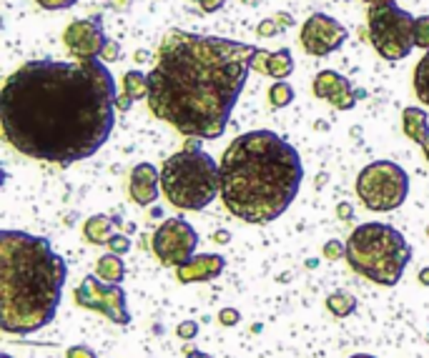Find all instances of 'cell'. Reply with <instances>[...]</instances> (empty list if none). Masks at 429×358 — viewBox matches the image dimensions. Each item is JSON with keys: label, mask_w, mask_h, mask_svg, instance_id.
<instances>
[{"label": "cell", "mask_w": 429, "mask_h": 358, "mask_svg": "<svg viewBox=\"0 0 429 358\" xmlns=\"http://www.w3.org/2000/svg\"><path fill=\"white\" fill-rule=\"evenodd\" d=\"M116 98V80L101 60H31L0 90L3 138L33 161L73 166L111 138Z\"/></svg>", "instance_id": "6da1fadb"}, {"label": "cell", "mask_w": 429, "mask_h": 358, "mask_svg": "<svg viewBox=\"0 0 429 358\" xmlns=\"http://www.w3.org/2000/svg\"><path fill=\"white\" fill-rule=\"evenodd\" d=\"M259 48L171 28L149 73V108L189 138L223 136Z\"/></svg>", "instance_id": "7a4b0ae2"}, {"label": "cell", "mask_w": 429, "mask_h": 358, "mask_svg": "<svg viewBox=\"0 0 429 358\" xmlns=\"http://www.w3.org/2000/svg\"><path fill=\"white\" fill-rule=\"evenodd\" d=\"M304 180L299 151L274 131H249L221 156V200L228 213L266 226L289 211Z\"/></svg>", "instance_id": "3957f363"}, {"label": "cell", "mask_w": 429, "mask_h": 358, "mask_svg": "<svg viewBox=\"0 0 429 358\" xmlns=\"http://www.w3.org/2000/svg\"><path fill=\"white\" fill-rule=\"evenodd\" d=\"M68 266L51 241L26 231H0V328L31 336L55 318Z\"/></svg>", "instance_id": "277c9868"}, {"label": "cell", "mask_w": 429, "mask_h": 358, "mask_svg": "<svg viewBox=\"0 0 429 358\" xmlns=\"http://www.w3.org/2000/svg\"><path fill=\"white\" fill-rule=\"evenodd\" d=\"M161 190L171 206L181 211H203L221 190V166L194 138L164 163Z\"/></svg>", "instance_id": "5b68a950"}, {"label": "cell", "mask_w": 429, "mask_h": 358, "mask_svg": "<svg viewBox=\"0 0 429 358\" xmlns=\"http://www.w3.org/2000/svg\"><path fill=\"white\" fill-rule=\"evenodd\" d=\"M346 261L371 283L397 286L412 261V246L394 226L361 223L346 238Z\"/></svg>", "instance_id": "8992f818"}, {"label": "cell", "mask_w": 429, "mask_h": 358, "mask_svg": "<svg viewBox=\"0 0 429 358\" xmlns=\"http://www.w3.org/2000/svg\"><path fill=\"white\" fill-rule=\"evenodd\" d=\"M414 21L412 13L402 11L397 3H381L369 6L366 13V28L374 50L389 63L407 58L417 43H414Z\"/></svg>", "instance_id": "52a82bcc"}, {"label": "cell", "mask_w": 429, "mask_h": 358, "mask_svg": "<svg viewBox=\"0 0 429 358\" xmlns=\"http://www.w3.org/2000/svg\"><path fill=\"white\" fill-rule=\"evenodd\" d=\"M356 195L366 211H397L409 195L407 170L394 161H374L356 175Z\"/></svg>", "instance_id": "ba28073f"}, {"label": "cell", "mask_w": 429, "mask_h": 358, "mask_svg": "<svg viewBox=\"0 0 429 358\" xmlns=\"http://www.w3.org/2000/svg\"><path fill=\"white\" fill-rule=\"evenodd\" d=\"M73 298L80 308H88L106 316L116 326H128L131 323V313H128L126 303V291L121 283H106L98 276H85L73 291Z\"/></svg>", "instance_id": "9c48e42d"}, {"label": "cell", "mask_w": 429, "mask_h": 358, "mask_svg": "<svg viewBox=\"0 0 429 358\" xmlns=\"http://www.w3.org/2000/svg\"><path fill=\"white\" fill-rule=\"evenodd\" d=\"M196 246H198V233L184 218H169V221H164L156 228L154 241H151L156 259L164 266H174V268H179L186 261L194 259Z\"/></svg>", "instance_id": "30bf717a"}, {"label": "cell", "mask_w": 429, "mask_h": 358, "mask_svg": "<svg viewBox=\"0 0 429 358\" xmlns=\"http://www.w3.org/2000/svg\"><path fill=\"white\" fill-rule=\"evenodd\" d=\"M349 38V31L341 26L339 21H334L327 13H312L304 21L302 33H299V43L314 58H324L332 55L334 50H339Z\"/></svg>", "instance_id": "8fae6325"}, {"label": "cell", "mask_w": 429, "mask_h": 358, "mask_svg": "<svg viewBox=\"0 0 429 358\" xmlns=\"http://www.w3.org/2000/svg\"><path fill=\"white\" fill-rule=\"evenodd\" d=\"M63 43L75 60H98L108 38L101 18H80L63 31Z\"/></svg>", "instance_id": "7c38bea8"}, {"label": "cell", "mask_w": 429, "mask_h": 358, "mask_svg": "<svg viewBox=\"0 0 429 358\" xmlns=\"http://www.w3.org/2000/svg\"><path fill=\"white\" fill-rule=\"evenodd\" d=\"M312 88L319 100H327L329 106H334L337 111H351L356 106V100L364 98V90H354L349 78H344L337 70H322V73H317Z\"/></svg>", "instance_id": "4fadbf2b"}, {"label": "cell", "mask_w": 429, "mask_h": 358, "mask_svg": "<svg viewBox=\"0 0 429 358\" xmlns=\"http://www.w3.org/2000/svg\"><path fill=\"white\" fill-rule=\"evenodd\" d=\"M226 268V259L218 253H201L186 261L184 266L176 268V278L181 283H208V281L218 278Z\"/></svg>", "instance_id": "5bb4252c"}, {"label": "cell", "mask_w": 429, "mask_h": 358, "mask_svg": "<svg viewBox=\"0 0 429 358\" xmlns=\"http://www.w3.org/2000/svg\"><path fill=\"white\" fill-rule=\"evenodd\" d=\"M159 183L161 173L156 170V166L138 163L133 166L131 178H128V195L136 206H151L154 200H159Z\"/></svg>", "instance_id": "9a60e30c"}, {"label": "cell", "mask_w": 429, "mask_h": 358, "mask_svg": "<svg viewBox=\"0 0 429 358\" xmlns=\"http://www.w3.org/2000/svg\"><path fill=\"white\" fill-rule=\"evenodd\" d=\"M251 70H256L261 75H269L274 80H286L294 73V55L289 48H281V50H274V53L259 48L254 60H251Z\"/></svg>", "instance_id": "2e32d148"}, {"label": "cell", "mask_w": 429, "mask_h": 358, "mask_svg": "<svg viewBox=\"0 0 429 358\" xmlns=\"http://www.w3.org/2000/svg\"><path fill=\"white\" fill-rule=\"evenodd\" d=\"M402 131L409 141H414L417 146H427L429 143V118L422 108L409 106L402 111Z\"/></svg>", "instance_id": "e0dca14e"}, {"label": "cell", "mask_w": 429, "mask_h": 358, "mask_svg": "<svg viewBox=\"0 0 429 358\" xmlns=\"http://www.w3.org/2000/svg\"><path fill=\"white\" fill-rule=\"evenodd\" d=\"M111 228H113V221L108 216H90L88 221L83 223V236L88 243L93 246H108L111 241Z\"/></svg>", "instance_id": "ac0fdd59"}, {"label": "cell", "mask_w": 429, "mask_h": 358, "mask_svg": "<svg viewBox=\"0 0 429 358\" xmlns=\"http://www.w3.org/2000/svg\"><path fill=\"white\" fill-rule=\"evenodd\" d=\"M95 276L106 283H121L123 276H126V266H123L121 256L118 253H108L95 261Z\"/></svg>", "instance_id": "d6986e66"}, {"label": "cell", "mask_w": 429, "mask_h": 358, "mask_svg": "<svg viewBox=\"0 0 429 358\" xmlns=\"http://www.w3.org/2000/svg\"><path fill=\"white\" fill-rule=\"evenodd\" d=\"M327 308L337 318H346L356 311V298L349 291H334V293L327 295Z\"/></svg>", "instance_id": "ffe728a7"}, {"label": "cell", "mask_w": 429, "mask_h": 358, "mask_svg": "<svg viewBox=\"0 0 429 358\" xmlns=\"http://www.w3.org/2000/svg\"><path fill=\"white\" fill-rule=\"evenodd\" d=\"M123 93L131 95L133 100L149 98V75H143L141 70H128L123 75Z\"/></svg>", "instance_id": "44dd1931"}, {"label": "cell", "mask_w": 429, "mask_h": 358, "mask_svg": "<svg viewBox=\"0 0 429 358\" xmlns=\"http://www.w3.org/2000/svg\"><path fill=\"white\" fill-rule=\"evenodd\" d=\"M412 83H414V93H417V98L422 100L424 106H429V50L422 55V60L414 65Z\"/></svg>", "instance_id": "7402d4cb"}, {"label": "cell", "mask_w": 429, "mask_h": 358, "mask_svg": "<svg viewBox=\"0 0 429 358\" xmlns=\"http://www.w3.org/2000/svg\"><path fill=\"white\" fill-rule=\"evenodd\" d=\"M294 88L286 80H276L274 85L269 88V103H271V108H286L289 103L294 100Z\"/></svg>", "instance_id": "603a6c76"}, {"label": "cell", "mask_w": 429, "mask_h": 358, "mask_svg": "<svg viewBox=\"0 0 429 358\" xmlns=\"http://www.w3.org/2000/svg\"><path fill=\"white\" fill-rule=\"evenodd\" d=\"M414 43H417V48L429 50V16L414 21Z\"/></svg>", "instance_id": "cb8c5ba5"}, {"label": "cell", "mask_w": 429, "mask_h": 358, "mask_svg": "<svg viewBox=\"0 0 429 358\" xmlns=\"http://www.w3.org/2000/svg\"><path fill=\"white\" fill-rule=\"evenodd\" d=\"M322 253L327 261H341V256H346V243L341 246V241H327Z\"/></svg>", "instance_id": "d4e9b609"}, {"label": "cell", "mask_w": 429, "mask_h": 358, "mask_svg": "<svg viewBox=\"0 0 429 358\" xmlns=\"http://www.w3.org/2000/svg\"><path fill=\"white\" fill-rule=\"evenodd\" d=\"M279 33H281V26L274 16L266 18V21H261L259 28H256V36L259 38H274V36H279Z\"/></svg>", "instance_id": "484cf974"}, {"label": "cell", "mask_w": 429, "mask_h": 358, "mask_svg": "<svg viewBox=\"0 0 429 358\" xmlns=\"http://www.w3.org/2000/svg\"><path fill=\"white\" fill-rule=\"evenodd\" d=\"M108 248H111V253L126 256V253L131 251V241H128V236H123V233H116V236H111V241H108Z\"/></svg>", "instance_id": "4316f807"}, {"label": "cell", "mask_w": 429, "mask_h": 358, "mask_svg": "<svg viewBox=\"0 0 429 358\" xmlns=\"http://www.w3.org/2000/svg\"><path fill=\"white\" fill-rule=\"evenodd\" d=\"M196 333H198L196 321H181L179 328H176V336H179L181 341H191V338H196Z\"/></svg>", "instance_id": "83f0119b"}, {"label": "cell", "mask_w": 429, "mask_h": 358, "mask_svg": "<svg viewBox=\"0 0 429 358\" xmlns=\"http://www.w3.org/2000/svg\"><path fill=\"white\" fill-rule=\"evenodd\" d=\"M36 3L41 8H46V11H68L78 0H36Z\"/></svg>", "instance_id": "f1b7e54d"}, {"label": "cell", "mask_w": 429, "mask_h": 358, "mask_svg": "<svg viewBox=\"0 0 429 358\" xmlns=\"http://www.w3.org/2000/svg\"><path fill=\"white\" fill-rule=\"evenodd\" d=\"M238 321H241V313L236 308H221L218 311V323H223V326H236Z\"/></svg>", "instance_id": "f546056e"}, {"label": "cell", "mask_w": 429, "mask_h": 358, "mask_svg": "<svg viewBox=\"0 0 429 358\" xmlns=\"http://www.w3.org/2000/svg\"><path fill=\"white\" fill-rule=\"evenodd\" d=\"M118 58H121V45H118L116 40H108L101 53V60H108V63H111V60H118Z\"/></svg>", "instance_id": "4dcf8cb0"}, {"label": "cell", "mask_w": 429, "mask_h": 358, "mask_svg": "<svg viewBox=\"0 0 429 358\" xmlns=\"http://www.w3.org/2000/svg\"><path fill=\"white\" fill-rule=\"evenodd\" d=\"M65 358H98L88 346H70L65 351Z\"/></svg>", "instance_id": "1f68e13d"}, {"label": "cell", "mask_w": 429, "mask_h": 358, "mask_svg": "<svg viewBox=\"0 0 429 358\" xmlns=\"http://www.w3.org/2000/svg\"><path fill=\"white\" fill-rule=\"evenodd\" d=\"M194 3H198L203 13H216V11H221L226 0H194Z\"/></svg>", "instance_id": "d6a6232c"}, {"label": "cell", "mask_w": 429, "mask_h": 358, "mask_svg": "<svg viewBox=\"0 0 429 358\" xmlns=\"http://www.w3.org/2000/svg\"><path fill=\"white\" fill-rule=\"evenodd\" d=\"M131 106H133V98H131V95L121 93V95H118V98H116V111L128 113V111H131Z\"/></svg>", "instance_id": "836d02e7"}, {"label": "cell", "mask_w": 429, "mask_h": 358, "mask_svg": "<svg viewBox=\"0 0 429 358\" xmlns=\"http://www.w3.org/2000/svg\"><path fill=\"white\" fill-rule=\"evenodd\" d=\"M276 21H279V26H281V31H289V28L294 26V18L289 16V13H276Z\"/></svg>", "instance_id": "e575fe53"}, {"label": "cell", "mask_w": 429, "mask_h": 358, "mask_svg": "<svg viewBox=\"0 0 429 358\" xmlns=\"http://www.w3.org/2000/svg\"><path fill=\"white\" fill-rule=\"evenodd\" d=\"M131 3L133 0H111V8L116 13H126V11H131Z\"/></svg>", "instance_id": "d590c367"}, {"label": "cell", "mask_w": 429, "mask_h": 358, "mask_svg": "<svg viewBox=\"0 0 429 358\" xmlns=\"http://www.w3.org/2000/svg\"><path fill=\"white\" fill-rule=\"evenodd\" d=\"M211 238H213V241H216V243H228V238H231V233H228V231H216Z\"/></svg>", "instance_id": "8d00e7d4"}, {"label": "cell", "mask_w": 429, "mask_h": 358, "mask_svg": "<svg viewBox=\"0 0 429 358\" xmlns=\"http://www.w3.org/2000/svg\"><path fill=\"white\" fill-rule=\"evenodd\" d=\"M417 278H419V283H422V286H429V266H427V268L419 271Z\"/></svg>", "instance_id": "74e56055"}, {"label": "cell", "mask_w": 429, "mask_h": 358, "mask_svg": "<svg viewBox=\"0 0 429 358\" xmlns=\"http://www.w3.org/2000/svg\"><path fill=\"white\" fill-rule=\"evenodd\" d=\"M186 358H211L208 353H203V351H189L186 353Z\"/></svg>", "instance_id": "f35d334b"}, {"label": "cell", "mask_w": 429, "mask_h": 358, "mask_svg": "<svg viewBox=\"0 0 429 358\" xmlns=\"http://www.w3.org/2000/svg\"><path fill=\"white\" fill-rule=\"evenodd\" d=\"M337 213H339V216H344V218H349L351 216V208L349 206H339V208H337Z\"/></svg>", "instance_id": "ab89813d"}, {"label": "cell", "mask_w": 429, "mask_h": 358, "mask_svg": "<svg viewBox=\"0 0 429 358\" xmlns=\"http://www.w3.org/2000/svg\"><path fill=\"white\" fill-rule=\"evenodd\" d=\"M146 58H149V50H138V53H136V60H138V63H143Z\"/></svg>", "instance_id": "60d3db41"}, {"label": "cell", "mask_w": 429, "mask_h": 358, "mask_svg": "<svg viewBox=\"0 0 429 358\" xmlns=\"http://www.w3.org/2000/svg\"><path fill=\"white\" fill-rule=\"evenodd\" d=\"M369 6H381V3H394V0H364Z\"/></svg>", "instance_id": "b9f144b4"}, {"label": "cell", "mask_w": 429, "mask_h": 358, "mask_svg": "<svg viewBox=\"0 0 429 358\" xmlns=\"http://www.w3.org/2000/svg\"><path fill=\"white\" fill-rule=\"evenodd\" d=\"M351 358H374V356H369V353H354Z\"/></svg>", "instance_id": "7bdbcfd3"}, {"label": "cell", "mask_w": 429, "mask_h": 358, "mask_svg": "<svg viewBox=\"0 0 429 358\" xmlns=\"http://www.w3.org/2000/svg\"><path fill=\"white\" fill-rule=\"evenodd\" d=\"M241 3H244V6H256L259 0H241Z\"/></svg>", "instance_id": "ee69618b"}, {"label": "cell", "mask_w": 429, "mask_h": 358, "mask_svg": "<svg viewBox=\"0 0 429 358\" xmlns=\"http://www.w3.org/2000/svg\"><path fill=\"white\" fill-rule=\"evenodd\" d=\"M424 156H427V161H429V143L424 146Z\"/></svg>", "instance_id": "f6af8a7d"}, {"label": "cell", "mask_w": 429, "mask_h": 358, "mask_svg": "<svg viewBox=\"0 0 429 358\" xmlns=\"http://www.w3.org/2000/svg\"><path fill=\"white\" fill-rule=\"evenodd\" d=\"M0 358H13V356H8V353H0Z\"/></svg>", "instance_id": "bcb514c9"}, {"label": "cell", "mask_w": 429, "mask_h": 358, "mask_svg": "<svg viewBox=\"0 0 429 358\" xmlns=\"http://www.w3.org/2000/svg\"><path fill=\"white\" fill-rule=\"evenodd\" d=\"M427 233H429V228H427Z\"/></svg>", "instance_id": "7dc6e473"}]
</instances>
